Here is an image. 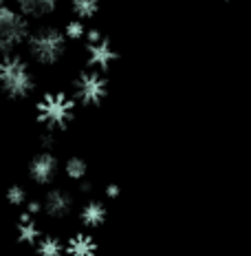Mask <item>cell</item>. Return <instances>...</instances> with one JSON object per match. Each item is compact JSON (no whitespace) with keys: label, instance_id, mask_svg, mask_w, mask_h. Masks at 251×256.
Here are the masks:
<instances>
[{"label":"cell","instance_id":"11","mask_svg":"<svg viewBox=\"0 0 251 256\" xmlns=\"http://www.w3.org/2000/svg\"><path fill=\"white\" fill-rule=\"evenodd\" d=\"M64 254L68 256H95L97 254V241L90 234H75L64 245Z\"/></svg>","mask_w":251,"mask_h":256},{"label":"cell","instance_id":"19","mask_svg":"<svg viewBox=\"0 0 251 256\" xmlns=\"http://www.w3.org/2000/svg\"><path fill=\"white\" fill-rule=\"evenodd\" d=\"M26 214H29V216H35V214H40V212H42V204H40V201H26Z\"/></svg>","mask_w":251,"mask_h":256},{"label":"cell","instance_id":"13","mask_svg":"<svg viewBox=\"0 0 251 256\" xmlns=\"http://www.w3.org/2000/svg\"><path fill=\"white\" fill-rule=\"evenodd\" d=\"M38 256H64V243L53 234H42L35 243Z\"/></svg>","mask_w":251,"mask_h":256},{"label":"cell","instance_id":"17","mask_svg":"<svg viewBox=\"0 0 251 256\" xmlns=\"http://www.w3.org/2000/svg\"><path fill=\"white\" fill-rule=\"evenodd\" d=\"M4 196H7V201H9L11 206H24V204H26V190L22 188V186H18V184H15V186H9V188H7V194H4Z\"/></svg>","mask_w":251,"mask_h":256},{"label":"cell","instance_id":"5","mask_svg":"<svg viewBox=\"0 0 251 256\" xmlns=\"http://www.w3.org/2000/svg\"><path fill=\"white\" fill-rule=\"evenodd\" d=\"M108 95V78L106 73L95 68H84L73 80V95L75 104L82 106H99Z\"/></svg>","mask_w":251,"mask_h":256},{"label":"cell","instance_id":"8","mask_svg":"<svg viewBox=\"0 0 251 256\" xmlns=\"http://www.w3.org/2000/svg\"><path fill=\"white\" fill-rule=\"evenodd\" d=\"M42 210H44L51 218L68 216V214H71V210H73V194L68 190H64V188H51L44 194Z\"/></svg>","mask_w":251,"mask_h":256},{"label":"cell","instance_id":"16","mask_svg":"<svg viewBox=\"0 0 251 256\" xmlns=\"http://www.w3.org/2000/svg\"><path fill=\"white\" fill-rule=\"evenodd\" d=\"M62 34L66 40H84L86 26H84V22H79V20H68L66 26L62 29Z\"/></svg>","mask_w":251,"mask_h":256},{"label":"cell","instance_id":"2","mask_svg":"<svg viewBox=\"0 0 251 256\" xmlns=\"http://www.w3.org/2000/svg\"><path fill=\"white\" fill-rule=\"evenodd\" d=\"M0 90L9 100H24L35 90V76L22 56L0 58Z\"/></svg>","mask_w":251,"mask_h":256},{"label":"cell","instance_id":"3","mask_svg":"<svg viewBox=\"0 0 251 256\" xmlns=\"http://www.w3.org/2000/svg\"><path fill=\"white\" fill-rule=\"evenodd\" d=\"M75 100L64 90H51L40 98L35 104V117L46 130H62L75 117Z\"/></svg>","mask_w":251,"mask_h":256},{"label":"cell","instance_id":"15","mask_svg":"<svg viewBox=\"0 0 251 256\" xmlns=\"http://www.w3.org/2000/svg\"><path fill=\"white\" fill-rule=\"evenodd\" d=\"M64 172H66L68 179L82 181L84 177H86V172H88V164L84 162L82 157H71L66 164H64Z\"/></svg>","mask_w":251,"mask_h":256},{"label":"cell","instance_id":"7","mask_svg":"<svg viewBox=\"0 0 251 256\" xmlns=\"http://www.w3.org/2000/svg\"><path fill=\"white\" fill-rule=\"evenodd\" d=\"M57 170H60V164L51 150H42L29 162V177L40 186L53 184L57 177Z\"/></svg>","mask_w":251,"mask_h":256},{"label":"cell","instance_id":"14","mask_svg":"<svg viewBox=\"0 0 251 256\" xmlns=\"http://www.w3.org/2000/svg\"><path fill=\"white\" fill-rule=\"evenodd\" d=\"M71 12L79 22L93 20L99 14V0H71Z\"/></svg>","mask_w":251,"mask_h":256},{"label":"cell","instance_id":"18","mask_svg":"<svg viewBox=\"0 0 251 256\" xmlns=\"http://www.w3.org/2000/svg\"><path fill=\"white\" fill-rule=\"evenodd\" d=\"M40 142H42V148H44V150H51V148L55 146V135H53L51 130H46Z\"/></svg>","mask_w":251,"mask_h":256},{"label":"cell","instance_id":"20","mask_svg":"<svg viewBox=\"0 0 251 256\" xmlns=\"http://www.w3.org/2000/svg\"><path fill=\"white\" fill-rule=\"evenodd\" d=\"M106 196H108V199H117V196H119V188H117L115 184L106 186Z\"/></svg>","mask_w":251,"mask_h":256},{"label":"cell","instance_id":"22","mask_svg":"<svg viewBox=\"0 0 251 256\" xmlns=\"http://www.w3.org/2000/svg\"><path fill=\"white\" fill-rule=\"evenodd\" d=\"M223 2H229V0H223Z\"/></svg>","mask_w":251,"mask_h":256},{"label":"cell","instance_id":"4","mask_svg":"<svg viewBox=\"0 0 251 256\" xmlns=\"http://www.w3.org/2000/svg\"><path fill=\"white\" fill-rule=\"evenodd\" d=\"M31 31L29 20L9 2L0 4V58L13 56Z\"/></svg>","mask_w":251,"mask_h":256},{"label":"cell","instance_id":"12","mask_svg":"<svg viewBox=\"0 0 251 256\" xmlns=\"http://www.w3.org/2000/svg\"><path fill=\"white\" fill-rule=\"evenodd\" d=\"M15 232H18V241L22 243V245H35V243H38V238L42 236V230L38 228L35 218L29 216L26 212H22V214H20Z\"/></svg>","mask_w":251,"mask_h":256},{"label":"cell","instance_id":"21","mask_svg":"<svg viewBox=\"0 0 251 256\" xmlns=\"http://www.w3.org/2000/svg\"><path fill=\"white\" fill-rule=\"evenodd\" d=\"M79 188H82V192H90V190H93V184H88V181H84V184L79 186Z\"/></svg>","mask_w":251,"mask_h":256},{"label":"cell","instance_id":"6","mask_svg":"<svg viewBox=\"0 0 251 256\" xmlns=\"http://www.w3.org/2000/svg\"><path fill=\"white\" fill-rule=\"evenodd\" d=\"M119 53L113 44H110V38L101 36L97 40H88L86 42V62L88 68H95V71L106 73L110 66L117 62Z\"/></svg>","mask_w":251,"mask_h":256},{"label":"cell","instance_id":"10","mask_svg":"<svg viewBox=\"0 0 251 256\" xmlns=\"http://www.w3.org/2000/svg\"><path fill=\"white\" fill-rule=\"evenodd\" d=\"M106 218H108V210H106V206L101 204V201H97V199L86 201V204L82 206V210H79V221H82L86 228L104 226Z\"/></svg>","mask_w":251,"mask_h":256},{"label":"cell","instance_id":"1","mask_svg":"<svg viewBox=\"0 0 251 256\" xmlns=\"http://www.w3.org/2000/svg\"><path fill=\"white\" fill-rule=\"evenodd\" d=\"M26 53L40 66H53L66 56L68 40L64 38L62 29L53 24H40L29 31L24 40Z\"/></svg>","mask_w":251,"mask_h":256},{"label":"cell","instance_id":"9","mask_svg":"<svg viewBox=\"0 0 251 256\" xmlns=\"http://www.w3.org/2000/svg\"><path fill=\"white\" fill-rule=\"evenodd\" d=\"M60 0H15V9L24 16L26 20H40L51 16L57 9Z\"/></svg>","mask_w":251,"mask_h":256}]
</instances>
